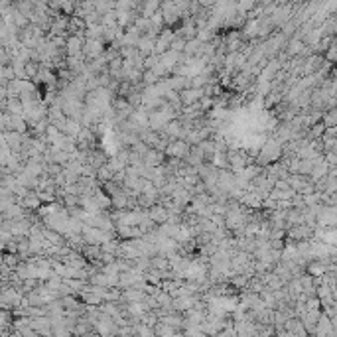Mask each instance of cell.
Returning <instances> with one entry per match:
<instances>
[{
  "label": "cell",
  "instance_id": "2",
  "mask_svg": "<svg viewBox=\"0 0 337 337\" xmlns=\"http://www.w3.org/2000/svg\"><path fill=\"white\" fill-rule=\"evenodd\" d=\"M103 53H105L103 39H91V37H87L83 42V55H85V60H95V57H99Z\"/></svg>",
  "mask_w": 337,
  "mask_h": 337
},
{
  "label": "cell",
  "instance_id": "6",
  "mask_svg": "<svg viewBox=\"0 0 337 337\" xmlns=\"http://www.w3.org/2000/svg\"><path fill=\"white\" fill-rule=\"evenodd\" d=\"M158 57H160V62H162L164 65H166V67L172 71V69H174L177 63H182V57H184V53H180V51H174V50H166L164 53H160Z\"/></svg>",
  "mask_w": 337,
  "mask_h": 337
},
{
  "label": "cell",
  "instance_id": "5",
  "mask_svg": "<svg viewBox=\"0 0 337 337\" xmlns=\"http://www.w3.org/2000/svg\"><path fill=\"white\" fill-rule=\"evenodd\" d=\"M203 95V91L197 87H184L180 91V101H182V105H193V103H197L200 97Z\"/></svg>",
  "mask_w": 337,
  "mask_h": 337
},
{
  "label": "cell",
  "instance_id": "4",
  "mask_svg": "<svg viewBox=\"0 0 337 337\" xmlns=\"http://www.w3.org/2000/svg\"><path fill=\"white\" fill-rule=\"evenodd\" d=\"M63 48L67 51V55H83V37H77L73 34H69Z\"/></svg>",
  "mask_w": 337,
  "mask_h": 337
},
{
  "label": "cell",
  "instance_id": "12",
  "mask_svg": "<svg viewBox=\"0 0 337 337\" xmlns=\"http://www.w3.org/2000/svg\"><path fill=\"white\" fill-rule=\"evenodd\" d=\"M201 44H203V42H200L197 37L186 39V46H184V51H182V53H186V55H197V53H200Z\"/></svg>",
  "mask_w": 337,
  "mask_h": 337
},
{
  "label": "cell",
  "instance_id": "7",
  "mask_svg": "<svg viewBox=\"0 0 337 337\" xmlns=\"http://www.w3.org/2000/svg\"><path fill=\"white\" fill-rule=\"evenodd\" d=\"M154 39H156V36H152V34H140L134 48H136L142 55H148V53L154 51Z\"/></svg>",
  "mask_w": 337,
  "mask_h": 337
},
{
  "label": "cell",
  "instance_id": "1",
  "mask_svg": "<svg viewBox=\"0 0 337 337\" xmlns=\"http://www.w3.org/2000/svg\"><path fill=\"white\" fill-rule=\"evenodd\" d=\"M189 144H187L184 138H175V140H170L168 142V146L164 148V154L166 156H172V158H186L187 156V152H189Z\"/></svg>",
  "mask_w": 337,
  "mask_h": 337
},
{
  "label": "cell",
  "instance_id": "10",
  "mask_svg": "<svg viewBox=\"0 0 337 337\" xmlns=\"http://www.w3.org/2000/svg\"><path fill=\"white\" fill-rule=\"evenodd\" d=\"M209 162H211L213 168H217V170H229V158H227V152H221V150H215L211 154V158H209Z\"/></svg>",
  "mask_w": 337,
  "mask_h": 337
},
{
  "label": "cell",
  "instance_id": "14",
  "mask_svg": "<svg viewBox=\"0 0 337 337\" xmlns=\"http://www.w3.org/2000/svg\"><path fill=\"white\" fill-rule=\"evenodd\" d=\"M158 81H160V77L154 73L152 69H142V79H140L142 85H154V83H158Z\"/></svg>",
  "mask_w": 337,
  "mask_h": 337
},
{
  "label": "cell",
  "instance_id": "16",
  "mask_svg": "<svg viewBox=\"0 0 337 337\" xmlns=\"http://www.w3.org/2000/svg\"><path fill=\"white\" fill-rule=\"evenodd\" d=\"M322 123H324V126H335V123H337L335 109H327V111H324V114H322Z\"/></svg>",
  "mask_w": 337,
  "mask_h": 337
},
{
  "label": "cell",
  "instance_id": "11",
  "mask_svg": "<svg viewBox=\"0 0 337 337\" xmlns=\"http://www.w3.org/2000/svg\"><path fill=\"white\" fill-rule=\"evenodd\" d=\"M175 34L182 36L184 39H191V37H195V34H197V26L193 24V20H186L184 24L180 26V30Z\"/></svg>",
  "mask_w": 337,
  "mask_h": 337
},
{
  "label": "cell",
  "instance_id": "9",
  "mask_svg": "<svg viewBox=\"0 0 337 337\" xmlns=\"http://www.w3.org/2000/svg\"><path fill=\"white\" fill-rule=\"evenodd\" d=\"M286 182H288V186L292 187L294 191L302 193V189L310 184V177H308V175H304V174H288Z\"/></svg>",
  "mask_w": 337,
  "mask_h": 337
},
{
  "label": "cell",
  "instance_id": "15",
  "mask_svg": "<svg viewBox=\"0 0 337 337\" xmlns=\"http://www.w3.org/2000/svg\"><path fill=\"white\" fill-rule=\"evenodd\" d=\"M114 10H138L136 0H114Z\"/></svg>",
  "mask_w": 337,
  "mask_h": 337
},
{
  "label": "cell",
  "instance_id": "13",
  "mask_svg": "<svg viewBox=\"0 0 337 337\" xmlns=\"http://www.w3.org/2000/svg\"><path fill=\"white\" fill-rule=\"evenodd\" d=\"M85 37H91V39H101V37H103V24L97 22V24L85 26Z\"/></svg>",
  "mask_w": 337,
  "mask_h": 337
},
{
  "label": "cell",
  "instance_id": "3",
  "mask_svg": "<svg viewBox=\"0 0 337 337\" xmlns=\"http://www.w3.org/2000/svg\"><path fill=\"white\" fill-rule=\"evenodd\" d=\"M164 160H166V154H164L162 150H156V148H148L146 154L142 156V164L148 166V168H156V166L164 164Z\"/></svg>",
  "mask_w": 337,
  "mask_h": 337
},
{
  "label": "cell",
  "instance_id": "8",
  "mask_svg": "<svg viewBox=\"0 0 337 337\" xmlns=\"http://www.w3.org/2000/svg\"><path fill=\"white\" fill-rule=\"evenodd\" d=\"M148 217L154 221L156 225H160V223H164L166 219H168V209L164 207L162 203H154V205H150L148 209Z\"/></svg>",
  "mask_w": 337,
  "mask_h": 337
}]
</instances>
